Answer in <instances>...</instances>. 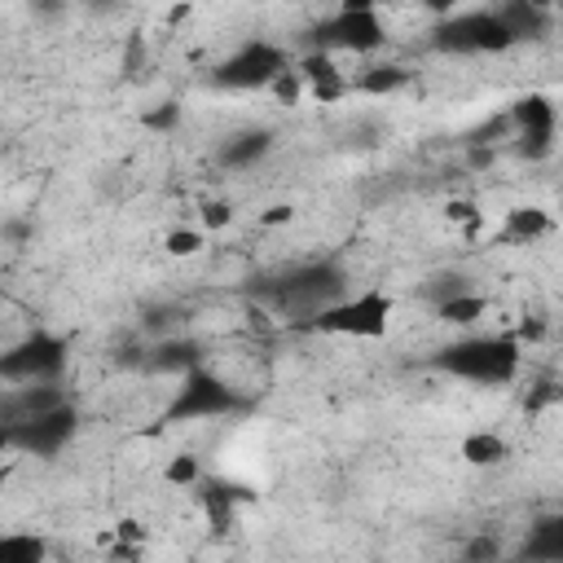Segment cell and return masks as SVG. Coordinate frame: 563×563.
I'll use <instances>...</instances> for the list:
<instances>
[{
    "mask_svg": "<svg viewBox=\"0 0 563 563\" xmlns=\"http://www.w3.org/2000/svg\"><path fill=\"white\" fill-rule=\"evenodd\" d=\"M347 286V273L334 260H312V264H295L277 277H264L251 286V295L260 303H268L277 317H312L317 308L334 303Z\"/></svg>",
    "mask_w": 563,
    "mask_h": 563,
    "instance_id": "1",
    "label": "cell"
},
{
    "mask_svg": "<svg viewBox=\"0 0 563 563\" xmlns=\"http://www.w3.org/2000/svg\"><path fill=\"white\" fill-rule=\"evenodd\" d=\"M523 365V347L519 334H466L457 343H444L435 352V369L479 383V387H501L519 374Z\"/></svg>",
    "mask_w": 563,
    "mask_h": 563,
    "instance_id": "2",
    "label": "cell"
},
{
    "mask_svg": "<svg viewBox=\"0 0 563 563\" xmlns=\"http://www.w3.org/2000/svg\"><path fill=\"white\" fill-rule=\"evenodd\" d=\"M391 295L387 290H361V295H339L334 303L317 308L303 330L312 334H334V339H383L391 325Z\"/></svg>",
    "mask_w": 563,
    "mask_h": 563,
    "instance_id": "3",
    "label": "cell"
},
{
    "mask_svg": "<svg viewBox=\"0 0 563 563\" xmlns=\"http://www.w3.org/2000/svg\"><path fill=\"white\" fill-rule=\"evenodd\" d=\"M431 44L453 57H488V53L515 48V35L497 9H453L435 22Z\"/></svg>",
    "mask_w": 563,
    "mask_h": 563,
    "instance_id": "4",
    "label": "cell"
},
{
    "mask_svg": "<svg viewBox=\"0 0 563 563\" xmlns=\"http://www.w3.org/2000/svg\"><path fill=\"white\" fill-rule=\"evenodd\" d=\"M242 405V396L224 383V378H216L211 369H202V365H189L185 374H180V387H176V396H172V405H167V422H207V418H224V413H233Z\"/></svg>",
    "mask_w": 563,
    "mask_h": 563,
    "instance_id": "5",
    "label": "cell"
},
{
    "mask_svg": "<svg viewBox=\"0 0 563 563\" xmlns=\"http://www.w3.org/2000/svg\"><path fill=\"white\" fill-rule=\"evenodd\" d=\"M282 70H290V53L273 40H246L233 57H224L216 70H211V84L216 88H229V92H255V88H268Z\"/></svg>",
    "mask_w": 563,
    "mask_h": 563,
    "instance_id": "6",
    "label": "cell"
},
{
    "mask_svg": "<svg viewBox=\"0 0 563 563\" xmlns=\"http://www.w3.org/2000/svg\"><path fill=\"white\" fill-rule=\"evenodd\" d=\"M308 44L321 53H374L387 44V26L378 18V9H343L330 13L325 22H317L308 31Z\"/></svg>",
    "mask_w": 563,
    "mask_h": 563,
    "instance_id": "7",
    "label": "cell"
},
{
    "mask_svg": "<svg viewBox=\"0 0 563 563\" xmlns=\"http://www.w3.org/2000/svg\"><path fill=\"white\" fill-rule=\"evenodd\" d=\"M66 369V339L35 330L0 352V378L4 383H57Z\"/></svg>",
    "mask_w": 563,
    "mask_h": 563,
    "instance_id": "8",
    "label": "cell"
},
{
    "mask_svg": "<svg viewBox=\"0 0 563 563\" xmlns=\"http://www.w3.org/2000/svg\"><path fill=\"white\" fill-rule=\"evenodd\" d=\"M75 431H79V409L70 400H57L44 413L9 427V444L18 453H31V457H53L75 440Z\"/></svg>",
    "mask_w": 563,
    "mask_h": 563,
    "instance_id": "9",
    "label": "cell"
},
{
    "mask_svg": "<svg viewBox=\"0 0 563 563\" xmlns=\"http://www.w3.org/2000/svg\"><path fill=\"white\" fill-rule=\"evenodd\" d=\"M510 119H515V128H519V154L545 158L550 145H554V123H559L550 97H541V92L519 97V101L510 106Z\"/></svg>",
    "mask_w": 563,
    "mask_h": 563,
    "instance_id": "10",
    "label": "cell"
},
{
    "mask_svg": "<svg viewBox=\"0 0 563 563\" xmlns=\"http://www.w3.org/2000/svg\"><path fill=\"white\" fill-rule=\"evenodd\" d=\"M295 70H299V79H303V88L317 97V101H343L347 92H352V79L334 66V53H321V48H308L299 62H295Z\"/></svg>",
    "mask_w": 563,
    "mask_h": 563,
    "instance_id": "11",
    "label": "cell"
},
{
    "mask_svg": "<svg viewBox=\"0 0 563 563\" xmlns=\"http://www.w3.org/2000/svg\"><path fill=\"white\" fill-rule=\"evenodd\" d=\"M57 400H66V396H62L53 383H18L13 391L0 396V422H4V427H18V422L44 413V409L57 405Z\"/></svg>",
    "mask_w": 563,
    "mask_h": 563,
    "instance_id": "12",
    "label": "cell"
},
{
    "mask_svg": "<svg viewBox=\"0 0 563 563\" xmlns=\"http://www.w3.org/2000/svg\"><path fill=\"white\" fill-rule=\"evenodd\" d=\"M268 150H273V132H268V128H242V132H233V136L220 141L216 163H220L224 172H246V167H255Z\"/></svg>",
    "mask_w": 563,
    "mask_h": 563,
    "instance_id": "13",
    "label": "cell"
},
{
    "mask_svg": "<svg viewBox=\"0 0 563 563\" xmlns=\"http://www.w3.org/2000/svg\"><path fill=\"white\" fill-rule=\"evenodd\" d=\"M497 13H501V22L510 26L515 44H523V40H541V35L550 31V9H541L537 0H501Z\"/></svg>",
    "mask_w": 563,
    "mask_h": 563,
    "instance_id": "14",
    "label": "cell"
},
{
    "mask_svg": "<svg viewBox=\"0 0 563 563\" xmlns=\"http://www.w3.org/2000/svg\"><path fill=\"white\" fill-rule=\"evenodd\" d=\"M550 211H541V207H515V211H506V224H501V238L506 242H515V246H528V242H537V238H545L550 233Z\"/></svg>",
    "mask_w": 563,
    "mask_h": 563,
    "instance_id": "15",
    "label": "cell"
},
{
    "mask_svg": "<svg viewBox=\"0 0 563 563\" xmlns=\"http://www.w3.org/2000/svg\"><path fill=\"white\" fill-rule=\"evenodd\" d=\"M246 497H251L246 488L224 484V479H207V484H202V506H207V519H211L220 532L233 523V510H238V501H246Z\"/></svg>",
    "mask_w": 563,
    "mask_h": 563,
    "instance_id": "16",
    "label": "cell"
},
{
    "mask_svg": "<svg viewBox=\"0 0 563 563\" xmlns=\"http://www.w3.org/2000/svg\"><path fill=\"white\" fill-rule=\"evenodd\" d=\"M528 559H563V515H541L532 523V537L523 541Z\"/></svg>",
    "mask_w": 563,
    "mask_h": 563,
    "instance_id": "17",
    "label": "cell"
},
{
    "mask_svg": "<svg viewBox=\"0 0 563 563\" xmlns=\"http://www.w3.org/2000/svg\"><path fill=\"white\" fill-rule=\"evenodd\" d=\"M488 312V299L479 295V290H457V295H449L444 303H435V317L440 321H449V325H471V321H479Z\"/></svg>",
    "mask_w": 563,
    "mask_h": 563,
    "instance_id": "18",
    "label": "cell"
},
{
    "mask_svg": "<svg viewBox=\"0 0 563 563\" xmlns=\"http://www.w3.org/2000/svg\"><path fill=\"white\" fill-rule=\"evenodd\" d=\"M405 84H409V70H405V66H369L361 79H352V92L387 97V92H400Z\"/></svg>",
    "mask_w": 563,
    "mask_h": 563,
    "instance_id": "19",
    "label": "cell"
},
{
    "mask_svg": "<svg viewBox=\"0 0 563 563\" xmlns=\"http://www.w3.org/2000/svg\"><path fill=\"white\" fill-rule=\"evenodd\" d=\"M457 453H462L471 466H497V462L506 457V440H501L497 431H471Z\"/></svg>",
    "mask_w": 563,
    "mask_h": 563,
    "instance_id": "20",
    "label": "cell"
},
{
    "mask_svg": "<svg viewBox=\"0 0 563 563\" xmlns=\"http://www.w3.org/2000/svg\"><path fill=\"white\" fill-rule=\"evenodd\" d=\"M44 554H48V545L35 532H4L0 537V559L4 563H35Z\"/></svg>",
    "mask_w": 563,
    "mask_h": 563,
    "instance_id": "21",
    "label": "cell"
},
{
    "mask_svg": "<svg viewBox=\"0 0 563 563\" xmlns=\"http://www.w3.org/2000/svg\"><path fill=\"white\" fill-rule=\"evenodd\" d=\"M150 365H154V369H180V374H185L189 365H198V347H194L189 339H167V343L154 347Z\"/></svg>",
    "mask_w": 563,
    "mask_h": 563,
    "instance_id": "22",
    "label": "cell"
},
{
    "mask_svg": "<svg viewBox=\"0 0 563 563\" xmlns=\"http://www.w3.org/2000/svg\"><path fill=\"white\" fill-rule=\"evenodd\" d=\"M163 246H167V255L189 260V255H198V251H202V233H198V229H172V233L163 238Z\"/></svg>",
    "mask_w": 563,
    "mask_h": 563,
    "instance_id": "23",
    "label": "cell"
},
{
    "mask_svg": "<svg viewBox=\"0 0 563 563\" xmlns=\"http://www.w3.org/2000/svg\"><path fill=\"white\" fill-rule=\"evenodd\" d=\"M457 290H466V277H462V273H440V277L427 286V295H431L435 303H444V299L457 295Z\"/></svg>",
    "mask_w": 563,
    "mask_h": 563,
    "instance_id": "24",
    "label": "cell"
},
{
    "mask_svg": "<svg viewBox=\"0 0 563 563\" xmlns=\"http://www.w3.org/2000/svg\"><path fill=\"white\" fill-rule=\"evenodd\" d=\"M167 479H172V484H198V462H194V457H176V462L167 466Z\"/></svg>",
    "mask_w": 563,
    "mask_h": 563,
    "instance_id": "25",
    "label": "cell"
},
{
    "mask_svg": "<svg viewBox=\"0 0 563 563\" xmlns=\"http://www.w3.org/2000/svg\"><path fill=\"white\" fill-rule=\"evenodd\" d=\"M229 220H233V207H229V202H207V207H202V224H207V229H224Z\"/></svg>",
    "mask_w": 563,
    "mask_h": 563,
    "instance_id": "26",
    "label": "cell"
},
{
    "mask_svg": "<svg viewBox=\"0 0 563 563\" xmlns=\"http://www.w3.org/2000/svg\"><path fill=\"white\" fill-rule=\"evenodd\" d=\"M413 4H422V9H431V13H440V18H444V13H453L462 0H413Z\"/></svg>",
    "mask_w": 563,
    "mask_h": 563,
    "instance_id": "27",
    "label": "cell"
},
{
    "mask_svg": "<svg viewBox=\"0 0 563 563\" xmlns=\"http://www.w3.org/2000/svg\"><path fill=\"white\" fill-rule=\"evenodd\" d=\"M26 233H31V229H26L22 220H9V224H4V238H9V242H22Z\"/></svg>",
    "mask_w": 563,
    "mask_h": 563,
    "instance_id": "28",
    "label": "cell"
},
{
    "mask_svg": "<svg viewBox=\"0 0 563 563\" xmlns=\"http://www.w3.org/2000/svg\"><path fill=\"white\" fill-rule=\"evenodd\" d=\"M479 554H497V541H475L471 545V559H479Z\"/></svg>",
    "mask_w": 563,
    "mask_h": 563,
    "instance_id": "29",
    "label": "cell"
},
{
    "mask_svg": "<svg viewBox=\"0 0 563 563\" xmlns=\"http://www.w3.org/2000/svg\"><path fill=\"white\" fill-rule=\"evenodd\" d=\"M268 224H277V220H290V207H268V216H264Z\"/></svg>",
    "mask_w": 563,
    "mask_h": 563,
    "instance_id": "30",
    "label": "cell"
},
{
    "mask_svg": "<svg viewBox=\"0 0 563 563\" xmlns=\"http://www.w3.org/2000/svg\"><path fill=\"white\" fill-rule=\"evenodd\" d=\"M9 449H13V444H9V427L0 422V453H9Z\"/></svg>",
    "mask_w": 563,
    "mask_h": 563,
    "instance_id": "31",
    "label": "cell"
}]
</instances>
